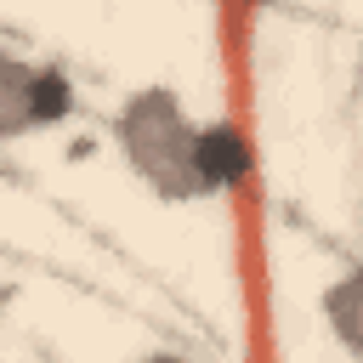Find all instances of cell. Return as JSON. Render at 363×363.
Instances as JSON below:
<instances>
[{
    "label": "cell",
    "mask_w": 363,
    "mask_h": 363,
    "mask_svg": "<svg viewBox=\"0 0 363 363\" xmlns=\"http://www.w3.org/2000/svg\"><path fill=\"white\" fill-rule=\"evenodd\" d=\"M199 119L187 113L176 85H136L113 108V147L125 170L159 199V204H199V159H193Z\"/></svg>",
    "instance_id": "obj_1"
},
{
    "label": "cell",
    "mask_w": 363,
    "mask_h": 363,
    "mask_svg": "<svg viewBox=\"0 0 363 363\" xmlns=\"http://www.w3.org/2000/svg\"><path fill=\"white\" fill-rule=\"evenodd\" d=\"M193 159H199V187H204V199L238 193V187L255 176V147H250V130H244L233 113L199 119Z\"/></svg>",
    "instance_id": "obj_2"
},
{
    "label": "cell",
    "mask_w": 363,
    "mask_h": 363,
    "mask_svg": "<svg viewBox=\"0 0 363 363\" xmlns=\"http://www.w3.org/2000/svg\"><path fill=\"white\" fill-rule=\"evenodd\" d=\"M318 318H323L329 340L340 346V357L357 363V352H363V278H357L352 267L335 272V278L318 289Z\"/></svg>",
    "instance_id": "obj_3"
},
{
    "label": "cell",
    "mask_w": 363,
    "mask_h": 363,
    "mask_svg": "<svg viewBox=\"0 0 363 363\" xmlns=\"http://www.w3.org/2000/svg\"><path fill=\"white\" fill-rule=\"evenodd\" d=\"M28 113H34V130H57L79 113V85L62 62H34V79H28Z\"/></svg>",
    "instance_id": "obj_4"
},
{
    "label": "cell",
    "mask_w": 363,
    "mask_h": 363,
    "mask_svg": "<svg viewBox=\"0 0 363 363\" xmlns=\"http://www.w3.org/2000/svg\"><path fill=\"white\" fill-rule=\"evenodd\" d=\"M28 79H34V57L0 45V142H23V136H34Z\"/></svg>",
    "instance_id": "obj_5"
},
{
    "label": "cell",
    "mask_w": 363,
    "mask_h": 363,
    "mask_svg": "<svg viewBox=\"0 0 363 363\" xmlns=\"http://www.w3.org/2000/svg\"><path fill=\"white\" fill-rule=\"evenodd\" d=\"M125 363H193V357L176 352V346H153V352H136V357H125Z\"/></svg>",
    "instance_id": "obj_6"
}]
</instances>
